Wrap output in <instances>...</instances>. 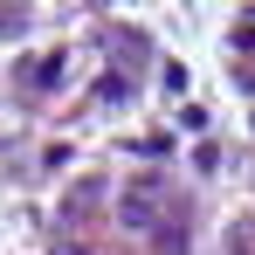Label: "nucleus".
<instances>
[{"instance_id":"obj_2","label":"nucleus","mask_w":255,"mask_h":255,"mask_svg":"<svg viewBox=\"0 0 255 255\" xmlns=\"http://www.w3.org/2000/svg\"><path fill=\"white\" fill-rule=\"evenodd\" d=\"M235 255H249V249H235Z\"/></svg>"},{"instance_id":"obj_1","label":"nucleus","mask_w":255,"mask_h":255,"mask_svg":"<svg viewBox=\"0 0 255 255\" xmlns=\"http://www.w3.org/2000/svg\"><path fill=\"white\" fill-rule=\"evenodd\" d=\"M28 83H35V90H55V83H62V55H42V69H28Z\"/></svg>"}]
</instances>
